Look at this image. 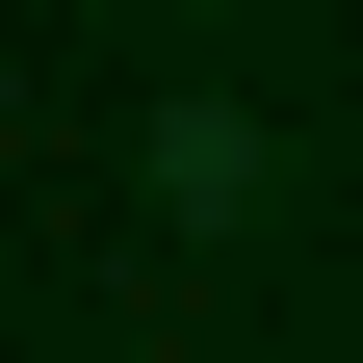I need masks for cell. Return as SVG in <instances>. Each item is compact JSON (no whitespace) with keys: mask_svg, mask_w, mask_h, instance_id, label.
<instances>
[{"mask_svg":"<svg viewBox=\"0 0 363 363\" xmlns=\"http://www.w3.org/2000/svg\"><path fill=\"white\" fill-rule=\"evenodd\" d=\"M259 182H286V130H259V104H156V208H182V234H234Z\"/></svg>","mask_w":363,"mask_h":363,"instance_id":"6da1fadb","label":"cell"}]
</instances>
